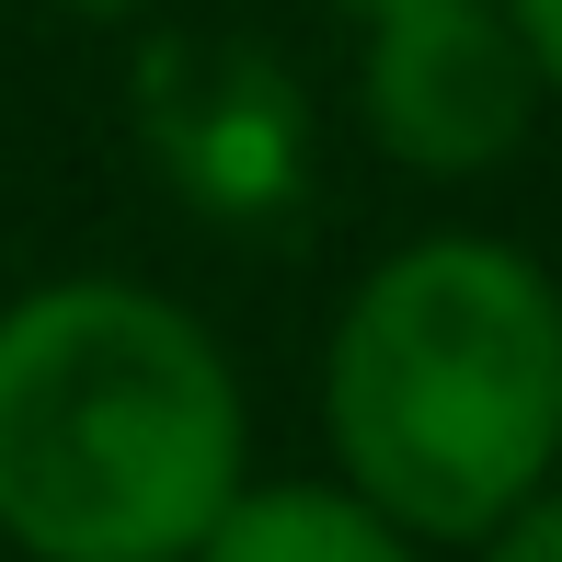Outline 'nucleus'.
<instances>
[{
    "instance_id": "f257e3e1",
    "label": "nucleus",
    "mask_w": 562,
    "mask_h": 562,
    "mask_svg": "<svg viewBox=\"0 0 562 562\" xmlns=\"http://www.w3.org/2000/svg\"><path fill=\"white\" fill-rule=\"evenodd\" d=\"M252 414L161 288L58 276L0 311V540L35 562H184L241 494Z\"/></svg>"
},
{
    "instance_id": "f03ea898",
    "label": "nucleus",
    "mask_w": 562,
    "mask_h": 562,
    "mask_svg": "<svg viewBox=\"0 0 562 562\" xmlns=\"http://www.w3.org/2000/svg\"><path fill=\"white\" fill-rule=\"evenodd\" d=\"M322 425L356 505L402 540H494L562 482V288L494 229L402 241L345 299L322 356Z\"/></svg>"
},
{
    "instance_id": "7ed1b4c3",
    "label": "nucleus",
    "mask_w": 562,
    "mask_h": 562,
    "mask_svg": "<svg viewBox=\"0 0 562 562\" xmlns=\"http://www.w3.org/2000/svg\"><path fill=\"white\" fill-rule=\"evenodd\" d=\"M356 104L368 138L402 172H494L528 149L540 126V81H528V46L505 35L494 0H414V12L368 23V69H356Z\"/></svg>"
},
{
    "instance_id": "20e7f679",
    "label": "nucleus",
    "mask_w": 562,
    "mask_h": 562,
    "mask_svg": "<svg viewBox=\"0 0 562 562\" xmlns=\"http://www.w3.org/2000/svg\"><path fill=\"white\" fill-rule=\"evenodd\" d=\"M184 562H425V551L345 482H241Z\"/></svg>"
},
{
    "instance_id": "39448f33",
    "label": "nucleus",
    "mask_w": 562,
    "mask_h": 562,
    "mask_svg": "<svg viewBox=\"0 0 562 562\" xmlns=\"http://www.w3.org/2000/svg\"><path fill=\"white\" fill-rule=\"evenodd\" d=\"M471 551L482 562H562V482H540V494H528L494 540H471Z\"/></svg>"
},
{
    "instance_id": "423d86ee",
    "label": "nucleus",
    "mask_w": 562,
    "mask_h": 562,
    "mask_svg": "<svg viewBox=\"0 0 562 562\" xmlns=\"http://www.w3.org/2000/svg\"><path fill=\"white\" fill-rule=\"evenodd\" d=\"M505 35L528 46V81H540V104H562V0H494Z\"/></svg>"
},
{
    "instance_id": "0eeeda50",
    "label": "nucleus",
    "mask_w": 562,
    "mask_h": 562,
    "mask_svg": "<svg viewBox=\"0 0 562 562\" xmlns=\"http://www.w3.org/2000/svg\"><path fill=\"white\" fill-rule=\"evenodd\" d=\"M379 12H414V0H356V23H379Z\"/></svg>"
}]
</instances>
